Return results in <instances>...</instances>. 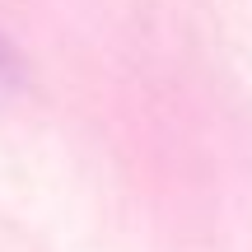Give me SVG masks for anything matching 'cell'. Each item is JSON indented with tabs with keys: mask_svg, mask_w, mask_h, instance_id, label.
I'll list each match as a JSON object with an SVG mask.
<instances>
[{
	"mask_svg": "<svg viewBox=\"0 0 252 252\" xmlns=\"http://www.w3.org/2000/svg\"><path fill=\"white\" fill-rule=\"evenodd\" d=\"M14 70H19V56H14V47L0 37V75H14Z\"/></svg>",
	"mask_w": 252,
	"mask_h": 252,
	"instance_id": "6da1fadb",
	"label": "cell"
}]
</instances>
